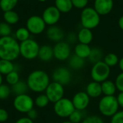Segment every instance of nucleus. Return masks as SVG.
Segmentation results:
<instances>
[{
    "mask_svg": "<svg viewBox=\"0 0 123 123\" xmlns=\"http://www.w3.org/2000/svg\"><path fill=\"white\" fill-rule=\"evenodd\" d=\"M20 55L19 43L11 36L0 37V59L13 61Z\"/></svg>",
    "mask_w": 123,
    "mask_h": 123,
    "instance_id": "obj_1",
    "label": "nucleus"
},
{
    "mask_svg": "<svg viewBox=\"0 0 123 123\" xmlns=\"http://www.w3.org/2000/svg\"><path fill=\"white\" fill-rule=\"evenodd\" d=\"M26 82L29 89L36 93L45 92L50 83L48 74L43 70L32 71L29 74Z\"/></svg>",
    "mask_w": 123,
    "mask_h": 123,
    "instance_id": "obj_2",
    "label": "nucleus"
},
{
    "mask_svg": "<svg viewBox=\"0 0 123 123\" xmlns=\"http://www.w3.org/2000/svg\"><path fill=\"white\" fill-rule=\"evenodd\" d=\"M101 17L94 7L86 6L82 9L80 14V22L82 27L93 30L100 23Z\"/></svg>",
    "mask_w": 123,
    "mask_h": 123,
    "instance_id": "obj_3",
    "label": "nucleus"
},
{
    "mask_svg": "<svg viewBox=\"0 0 123 123\" xmlns=\"http://www.w3.org/2000/svg\"><path fill=\"white\" fill-rule=\"evenodd\" d=\"M119 104L117 97L114 96H104L99 102L98 109L100 113L108 117H112L119 111Z\"/></svg>",
    "mask_w": 123,
    "mask_h": 123,
    "instance_id": "obj_4",
    "label": "nucleus"
},
{
    "mask_svg": "<svg viewBox=\"0 0 123 123\" xmlns=\"http://www.w3.org/2000/svg\"><path fill=\"white\" fill-rule=\"evenodd\" d=\"M40 50L39 44L34 40H28L19 43L20 55L27 60H32L38 56Z\"/></svg>",
    "mask_w": 123,
    "mask_h": 123,
    "instance_id": "obj_5",
    "label": "nucleus"
},
{
    "mask_svg": "<svg viewBox=\"0 0 123 123\" xmlns=\"http://www.w3.org/2000/svg\"><path fill=\"white\" fill-rule=\"evenodd\" d=\"M110 72V67L103 61H101L94 63L91 69V77L94 81L101 84L108 79Z\"/></svg>",
    "mask_w": 123,
    "mask_h": 123,
    "instance_id": "obj_6",
    "label": "nucleus"
},
{
    "mask_svg": "<svg viewBox=\"0 0 123 123\" xmlns=\"http://www.w3.org/2000/svg\"><path fill=\"white\" fill-rule=\"evenodd\" d=\"M53 110L55 114L59 117L68 118L71 113L75 110V108L71 99L63 97L54 103Z\"/></svg>",
    "mask_w": 123,
    "mask_h": 123,
    "instance_id": "obj_7",
    "label": "nucleus"
},
{
    "mask_svg": "<svg viewBox=\"0 0 123 123\" xmlns=\"http://www.w3.org/2000/svg\"><path fill=\"white\" fill-rule=\"evenodd\" d=\"M34 100L27 94L17 95L13 101L14 109L21 113H27L30 110L34 108Z\"/></svg>",
    "mask_w": 123,
    "mask_h": 123,
    "instance_id": "obj_8",
    "label": "nucleus"
},
{
    "mask_svg": "<svg viewBox=\"0 0 123 123\" xmlns=\"http://www.w3.org/2000/svg\"><path fill=\"white\" fill-rule=\"evenodd\" d=\"M46 24L42 17L38 15H32L30 17L26 22V27L30 34H41L45 29Z\"/></svg>",
    "mask_w": 123,
    "mask_h": 123,
    "instance_id": "obj_9",
    "label": "nucleus"
},
{
    "mask_svg": "<svg viewBox=\"0 0 123 123\" xmlns=\"http://www.w3.org/2000/svg\"><path fill=\"white\" fill-rule=\"evenodd\" d=\"M45 92L46 96L50 100V102L55 103L58 100L63 98V95H64L63 86L55 81L50 82Z\"/></svg>",
    "mask_w": 123,
    "mask_h": 123,
    "instance_id": "obj_10",
    "label": "nucleus"
},
{
    "mask_svg": "<svg viewBox=\"0 0 123 123\" xmlns=\"http://www.w3.org/2000/svg\"><path fill=\"white\" fill-rule=\"evenodd\" d=\"M54 58L60 61L68 60L71 55V48L68 43L61 41L56 43L53 47Z\"/></svg>",
    "mask_w": 123,
    "mask_h": 123,
    "instance_id": "obj_11",
    "label": "nucleus"
},
{
    "mask_svg": "<svg viewBox=\"0 0 123 123\" xmlns=\"http://www.w3.org/2000/svg\"><path fill=\"white\" fill-rule=\"evenodd\" d=\"M53 81L61 84L63 86L68 85L72 79V74L70 70L66 67H58L52 74Z\"/></svg>",
    "mask_w": 123,
    "mask_h": 123,
    "instance_id": "obj_12",
    "label": "nucleus"
},
{
    "mask_svg": "<svg viewBox=\"0 0 123 123\" xmlns=\"http://www.w3.org/2000/svg\"><path fill=\"white\" fill-rule=\"evenodd\" d=\"M61 12L55 6H50L45 9L43 12L42 18L46 25L49 26L55 25L60 20Z\"/></svg>",
    "mask_w": 123,
    "mask_h": 123,
    "instance_id": "obj_13",
    "label": "nucleus"
},
{
    "mask_svg": "<svg viewBox=\"0 0 123 123\" xmlns=\"http://www.w3.org/2000/svg\"><path fill=\"white\" fill-rule=\"evenodd\" d=\"M71 101L75 110L84 111L89 105L90 97L86 92H79L74 94Z\"/></svg>",
    "mask_w": 123,
    "mask_h": 123,
    "instance_id": "obj_14",
    "label": "nucleus"
},
{
    "mask_svg": "<svg viewBox=\"0 0 123 123\" xmlns=\"http://www.w3.org/2000/svg\"><path fill=\"white\" fill-rule=\"evenodd\" d=\"M114 7L113 0H94V8L100 16L110 14Z\"/></svg>",
    "mask_w": 123,
    "mask_h": 123,
    "instance_id": "obj_15",
    "label": "nucleus"
},
{
    "mask_svg": "<svg viewBox=\"0 0 123 123\" xmlns=\"http://www.w3.org/2000/svg\"><path fill=\"white\" fill-rule=\"evenodd\" d=\"M46 35L50 40L58 43L62 41V40L63 39L64 32L60 27L55 25L49 27V28L46 31Z\"/></svg>",
    "mask_w": 123,
    "mask_h": 123,
    "instance_id": "obj_16",
    "label": "nucleus"
},
{
    "mask_svg": "<svg viewBox=\"0 0 123 123\" xmlns=\"http://www.w3.org/2000/svg\"><path fill=\"white\" fill-rule=\"evenodd\" d=\"M86 93L91 98H97L102 94L101 84L97 81L89 83L86 87Z\"/></svg>",
    "mask_w": 123,
    "mask_h": 123,
    "instance_id": "obj_17",
    "label": "nucleus"
},
{
    "mask_svg": "<svg viewBox=\"0 0 123 123\" xmlns=\"http://www.w3.org/2000/svg\"><path fill=\"white\" fill-rule=\"evenodd\" d=\"M77 38L79 43L89 45L93 40V33L92 30L81 27L77 33Z\"/></svg>",
    "mask_w": 123,
    "mask_h": 123,
    "instance_id": "obj_18",
    "label": "nucleus"
},
{
    "mask_svg": "<svg viewBox=\"0 0 123 123\" xmlns=\"http://www.w3.org/2000/svg\"><path fill=\"white\" fill-rule=\"evenodd\" d=\"M42 61L48 62L50 61L54 58L53 54V48L48 45H44L40 47L38 56H37Z\"/></svg>",
    "mask_w": 123,
    "mask_h": 123,
    "instance_id": "obj_19",
    "label": "nucleus"
},
{
    "mask_svg": "<svg viewBox=\"0 0 123 123\" xmlns=\"http://www.w3.org/2000/svg\"><path fill=\"white\" fill-rule=\"evenodd\" d=\"M91 50L92 48L89 45L79 43L76 45L74 48V54L80 58L86 59L89 58L91 53Z\"/></svg>",
    "mask_w": 123,
    "mask_h": 123,
    "instance_id": "obj_20",
    "label": "nucleus"
},
{
    "mask_svg": "<svg viewBox=\"0 0 123 123\" xmlns=\"http://www.w3.org/2000/svg\"><path fill=\"white\" fill-rule=\"evenodd\" d=\"M102 92L105 96H114L117 91L115 83L110 80H106L101 83Z\"/></svg>",
    "mask_w": 123,
    "mask_h": 123,
    "instance_id": "obj_21",
    "label": "nucleus"
},
{
    "mask_svg": "<svg viewBox=\"0 0 123 123\" xmlns=\"http://www.w3.org/2000/svg\"><path fill=\"white\" fill-rule=\"evenodd\" d=\"M55 6L61 13H68L74 7L71 0H55Z\"/></svg>",
    "mask_w": 123,
    "mask_h": 123,
    "instance_id": "obj_22",
    "label": "nucleus"
},
{
    "mask_svg": "<svg viewBox=\"0 0 123 123\" xmlns=\"http://www.w3.org/2000/svg\"><path fill=\"white\" fill-rule=\"evenodd\" d=\"M68 65L74 70H80L85 65V59L74 54L68 58Z\"/></svg>",
    "mask_w": 123,
    "mask_h": 123,
    "instance_id": "obj_23",
    "label": "nucleus"
},
{
    "mask_svg": "<svg viewBox=\"0 0 123 123\" xmlns=\"http://www.w3.org/2000/svg\"><path fill=\"white\" fill-rule=\"evenodd\" d=\"M28 89H29V88H28L27 82H25L24 81H20V80L15 84L12 86V88H11L12 92L16 96L27 94V92Z\"/></svg>",
    "mask_w": 123,
    "mask_h": 123,
    "instance_id": "obj_24",
    "label": "nucleus"
},
{
    "mask_svg": "<svg viewBox=\"0 0 123 123\" xmlns=\"http://www.w3.org/2000/svg\"><path fill=\"white\" fill-rule=\"evenodd\" d=\"M14 65L11 61L0 59V74L2 75H7L12 71H14Z\"/></svg>",
    "mask_w": 123,
    "mask_h": 123,
    "instance_id": "obj_25",
    "label": "nucleus"
},
{
    "mask_svg": "<svg viewBox=\"0 0 123 123\" xmlns=\"http://www.w3.org/2000/svg\"><path fill=\"white\" fill-rule=\"evenodd\" d=\"M3 17H4V22L8 23L10 25L17 24L19 19V14L14 10H10V11L4 12Z\"/></svg>",
    "mask_w": 123,
    "mask_h": 123,
    "instance_id": "obj_26",
    "label": "nucleus"
},
{
    "mask_svg": "<svg viewBox=\"0 0 123 123\" xmlns=\"http://www.w3.org/2000/svg\"><path fill=\"white\" fill-rule=\"evenodd\" d=\"M88 58L92 63H96L99 61H102V58H104L103 51L99 48H93L91 50V53Z\"/></svg>",
    "mask_w": 123,
    "mask_h": 123,
    "instance_id": "obj_27",
    "label": "nucleus"
},
{
    "mask_svg": "<svg viewBox=\"0 0 123 123\" xmlns=\"http://www.w3.org/2000/svg\"><path fill=\"white\" fill-rule=\"evenodd\" d=\"M30 32L27 29V27H19L17 30L15 32V37L17 41L23 42L30 38Z\"/></svg>",
    "mask_w": 123,
    "mask_h": 123,
    "instance_id": "obj_28",
    "label": "nucleus"
},
{
    "mask_svg": "<svg viewBox=\"0 0 123 123\" xmlns=\"http://www.w3.org/2000/svg\"><path fill=\"white\" fill-rule=\"evenodd\" d=\"M103 61L109 66V67H115L119 63V58L117 54L114 53H107L103 58Z\"/></svg>",
    "mask_w": 123,
    "mask_h": 123,
    "instance_id": "obj_29",
    "label": "nucleus"
},
{
    "mask_svg": "<svg viewBox=\"0 0 123 123\" xmlns=\"http://www.w3.org/2000/svg\"><path fill=\"white\" fill-rule=\"evenodd\" d=\"M18 0H0V8L4 12L13 10Z\"/></svg>",
    "mask_w": 123,
    "mask_h": 123,
    "instance_id": "obj_30",
    "label": "nucleus"
},
{
    "mask_svg": "<svg viewBox=\"0 0 123 123\" xmlns=\"http://www.w3.org/2000/svg\"><path fill=\"white\" fill-rule=\"evenodd\" d=\"M84 112V111L75 110L68 117V120L74 123H81L86 117Z\"/></svg>",
    "mask_w": 123,
    "mask_h": 123,
    "instance_id": "obj_31",
    "label": "nucleus"
},
{
    "mask_svg": "<svg viewBox=\"0 0 123 123\" xmlns=\"http://www.w3.org/2000/svg\"><path fill=\"white\" fill-rule=\"evenodd\" d=\"M35 105L39 107V108H44L45 107L48 106V105L50 102L49 99L48 98V97L46 96V94H40L38 95L35 99L34 100Z\"/></svg>",
    "mask_w": 123,
    "mask_h": 123,
    "instance_id": "obj_32",
    "label": "nucleus"
},
{
    "mask_svg": "<svg viewBox=\"0 0 123 123\" xmlns=\"http://www.w3.org/2000/svg\"><path fill=\"white\" fill-rule=\"evenodd\" d=\"M19 81V75L16 70L6 75V81L9 85L13 86Z\"/></svg>",
    "mask_w": 123,
    "mask_h": 123,
    "instance_id": "obj_33",
    "label": "nucleus"
},
{
    "mask_svg": "<svg viewBox=\"0 0 123 123\" xmlns=\"http://www.w3.org/2000/svg\"><path fill=\"white\" fill-rule=\"evenodd\" d=\"M12 32V27L11 25L5 22H0V36L1 37H6L10 36Z\"/></svg>",
    "mask_w": 123,
    "mask_h": 123,
    "instance_id": "obj_34",
    "label": "nucleus"
},
{
    "mask_svg": "<svg viewBox=\"0 0 123 123\" xmlns=\"http://www.w3.org/2000/svg\"><path fill=\"white\" fill-rule=\"evenodd\" d=\"M11 88L6 85V84H1L0 85V99L1 100H4V99H6L10 94H11Z\"/></svg>",
    "mask_w": 123,
    "mask_h": 123,
    "instance_id": "obj_35",
    "label": "nucleus"
},
{
    "mask_svg": "<svg viewBox=\"0 0 123 123\" xmlns=\"http://www.w3.org/2000/svg\"><path fill=\"white\" fill-rule=\"evenodd\" d=\"M81 123H105V122L98 115H89L86 117Z\"/></svg>",
    "mask_w": 123,
    "mask_h": 123,
    "instance_id": "obj_36",
    "label": "nucleus"
},
{
    "mask_svg": "<svg viewBox=\"0 0 123 123\" xmlns=\"http://www.w3.org/2000/svg\"><path fill=\"white\" fill-rule=\"evenodd\" d=\"M89 0H71L74 7L83 9L87 6Z\"/></svg>",
    "mask_w": 123,
    "mask_h": 123,
    "instance_id": "obj_37",
    "label": "nucleus"
},
{
    "mask_svg": "<svg viewBox=\"0 0 123 123\" xmlns=\"http://www.w3.org/2000/svg\"><path fill=\"white\" fill-rule=\"evenodd\" d=\"M115 83L117 90H118L120 92H123V72H121L117 76Z\"/></svg>",
    "mask_w": 123,
    "mask_h": 123,
    "instance_id": "obj_38",
    "label": "nucleus"
},
{
    "mask_svg": "<svg viewBox=\"0 0 123 123\" xmlns=\"http://www.w3.org/2000/svg\"><path fill=\"white\" fill-rule=\"evenodd\" d=\"M110 123H123V110L118 111L111 117Z\"/></svg>",
    "mask_w": 123,
    "mask_h": 123,
    "instance_id": "obj_39",
    "label": "nucleus"
},
{
    "mask_svg": "<svg viewBox=\"0 0 123 123\" xmlns=\"http://www.w3.org/2000/svg\"><path fill=\"white\" fill-rule=\"evenodd\" d=\"M9 118L8 112L3 108H0V123L6 122Z\"/></svg>",
    "mask_w": 123,
    "mask_h": 123,
    "instance_id": "obj_40",
    "label": "nucleus"
},
{
    "mask_svg": "<svg viewBox=\"0 0 123 123\" xmlns=\"http://www.w3.org/2000/svg\"><path fill=\"white\" fill-rule=\"evenodd\" d=\"M27 117L30 118V119L32 120H35V119H37V116H38L37 111L35 109H34V108H32V110H30L27 113Z\"/></svg>",
    "mask_w": 123,
    "mask_h": 123,
    "instance_id": "obj_41",
    "label": "nucleus"
},
{
    "mask_svg": "<svg viewBox=\"0 0 123 123\" xmlns=\"http://www.w3.org/2000/svg\"><path fill=\"white\" fill-rule=\"evenodd\" d=\"M67 40L70 43H76L78 40L77 34H76L75 32H73L68 33V35H67Z\"/></svg>",
    "mask_w": 123,
    "mask_h": 123,
    "instance_id": "obj_42",
    "label": "nucleus"
},
{
    "mask_svg": "<svg viewBox=\"0 0 123 123\" xmlns=\"http://www.w3.org/2000/svg\"><path fill=\"white\" fill-rule=\"evenodd\" d=\"M14 123H33V120H30L27 117H24L18 119Z\"/></svg>",
    "mask_w": 123,
    "mask_h": 123,
    "instance_id": "obj_43",
    "label": "nucleus"
},
{
    "mask_svg": "<svg viewBox=\"0 0 123 123\" xmlns=\"http://www.w3.org/2000/svg\"><path fill=\"white\" fill-rule=\"evenodd\" d=\"M117 99L120 107L123 109V92H120L119 93V94L117 97Z\"/></svg>",
    "mask_w": 123,
    "mask_h": 123,
    "instance_id": "obj_44",
    "label": "nucleus"
},
{
    "mask_svg": "<svg viewBox=\"0 0 123 123\" xmlns=\"http://www.w3.org/2000/svg\"><path fill=\"white\" fill-rule=\"evenodd\" d=\"M118 25L119 27L123 31V15H122L118 19Z\"/></svg>",
    "mask_w": 123,
    "mask_h": 123,
    "instance_id": "obj_45",
    "label": "nucleus"
},
{
    "mask_svg": "<svg viewBox=\"0 0 123 123\" xmlns=\"http://www.w3.org/2000/svg\"><path fill=\"white\" fill-rule=\"evenodd\" d=\"M118 65H119V68H120V69L122 71V72H123V58H121L119 60Z\"/></svg>",
    "mask_w": 123,
    "mask_h": 123,
    "instance_id": "obj_46",
    "label": "nucleus"
},
{
    "mask_svg": "<svg viewBox=\"0 0 123 123\" xmlns=\"http://www.w3.org/2000/svg\"><path fill=\"white\" fill-rule=\"evenodd\" d=\"M3 83V77H2V74H0V85L2 84Z\"/></svg>",
    "mask_w": 123,
    "mask_h": 123,
    "instance_id": "obj_47",
    "label": "nucleus"
},
{
    "mask_svg": "<svg viewBox=\"0 0 123 123\" xmlns=\"http://www.w3.org/2000/svg\"><path fill=\"white\" fill-rule=\"evenodd\" d=\"M61 123H72V122H71V121L68 120V121H63V122H62Z\"/></svg>",
    "mask_w": 123,
    "mask_h": 123,
    "instance_id": "obj_48",
    "label": "nucleus"
},
{
    "mask_svg": "<svg viewBox=\"0 0 123 123\" xmlns=\"http://www.w3.org/2000/svg\"><path fill=\"white\" fill-rule=\"evenodd\" d=\"M37 1L40 2H45V1H47L48 0H37Z\"/></svg>",
    "mask_w": 123,
    "mask_h": 123,
    "instance_id": "obj_49",
    "label": "nucleus"
},
{
    "mask_svg": "<svg viewBox=\"0 0 123 123\" xmlns=\"http://www.w3.org/2000/svg\"></svg>",
    "mask_w": 123,
    "mask_h": 123,
    "instance_id": "obj_50",
    "label": "nucleus"
}]
</instances>
